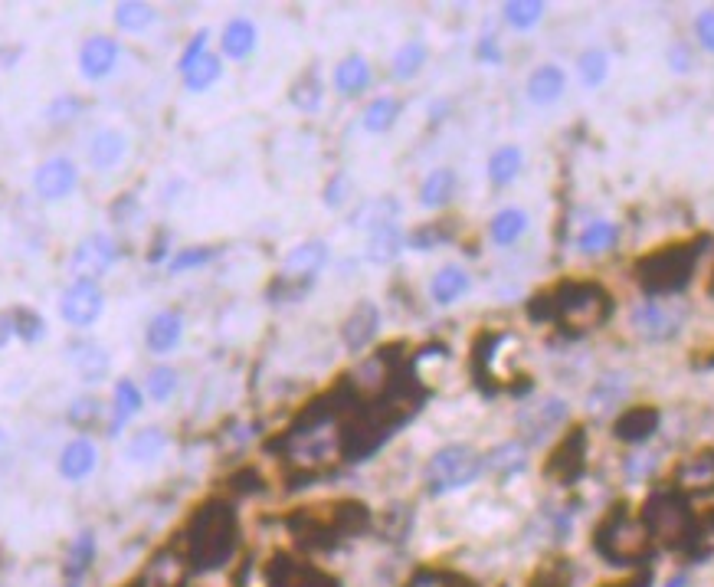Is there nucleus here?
<instances>
[{"label": "nucleus", "mask_w": 714, "mask_h": 587, "mask_svg": "<svg viewBox=\"0 0 714 587\" xmlns=\"http://www.w3.org/2000/svg\"><path fill=\"white\" fill-rule=\"evenodd\" d=\"M69 351V361H73L76 374L82 378V384H99L109 378L112 371V355L109 348L92 342V338H73V342L66 345Z\"/></svg>", "instance_id": "obj_10"}, {"label": "nucleus", "mask_w": 714, "mask_h": 587, "mask_svg": "<svg viewBox=\"0 0 714 587\" xmlns=\"http://www.w3.org/2000/svg\"><path fill=\"white\" fill-rule=\"evenodd\" d=\"M564 86H567V79H564L561 69L544 63L528 76V99L538 102V105H551V102H557L564 96Z\"/></svg>", "instance_id": "obj_25"}, {"label": "nucleus", "mask_w": 714, "mask_h": 587, "mask_svg": "<svg viewBox=\"0 0 714 587\" xmlns=\"http://www.w3.org/2000/svg\"><path fill=\"white\" fill-rule=\"evenodd\" d=\"M220 73H223V63H220V56L217 53H204L200 56V60L194 63V66H187L184 69V86H187V92H207L213 82L220 79Z\"/></svg>", "instance_id": "obj_32"}, {"label": "nucleus", "mask_w": 714, "mask_h": 587, "mask_svg": "<svg viewBox=\"0 0 714 587\" xmlns=\"http://www.w3.org/2000/svg\"><path fill=\"white\" fill-rule=\"evenodd\" d=\"M443 240H446V230L439 227V223H426V227H420V230L410 233V246H413V250H433V246L443 243Z\"/></svg>", "instance_id": "obj_46"}, {"label": "nucleus", "mask_w": 714, "mask_h": 587, "mask_svg": "<svg viewBox=\"0 0 714 587\" xmlns=\"http://www.w3.org/2000/svg\"><path fill=\"white\" fill-rule=\"evenodd\" d=\"M10 338H14V319H10V312L0 315V348H4Z\"/></svg>", "instance_id": "obj_53"}, {"label": "nucleus", "mask_w": 714, "mask_h": 587, "mask_svg": "<svg viewBox=\"0 0 714 587\" xmlns=\"http://www.w3.org/2000/svg\"><path fill=\"white\" fill-rule=\"evenodd\" d=\"M616 240V223H610V220H593V223H587V227L580 230V237H577V246L583 253H600V250H606V246H610Z\"/></svg>", "instance_id": "obj_40"}, {"label": "nucleus", "mask_w": 714, "mask_h": 587, "mask_svg": "<svg viewBox=\"0 0 714 587\" xmlns=\"http://www.w3.org/2000/svg\"><path fill=\"white\" fill-rule=\"evenodd\" d=\"M629 322H633V332H639L642 338L662 342V338L678 335V328H682V312L669 309L665 302H642L633 309V315H629Z\"/></svg>", "instance_id": "obj_8"}, {"label": "nucleus", "mask_w": 714, "mask_h": 587, "mask_svg": "<svg viewBox=\"0 0 714 587\" xmlns=\"http://www.w3.org/2000/svg\"><path fill=\"white\" fill-rule=\"evenodd\" d=\"M711 292H714V283H711Z\"/></svg>", "instance_id": "obj_56"}, {"label": "nucleus", "mask_w": 714, "mask_h": 587, "mask_svg": "<svg viewBox=\"0 0 714 587\" xmlns=\"http://www.w3.org/2000/svg\"><path fill=\"white\" fill-rule=\"evenodd\" d=\"M377 328H380L377 305L364 299V302H357L348 319H344V325H341V342H344V348H348V351H364L367 345L374 342Z\"/></svg>", "instance_id": "obj_13"}, {"label": "nucleus", "mask_w": 714, "mask_h": 587, "mask_svg": "<svg viewBox=\"0 0 714 587\" xmlns=\"http://www.w3.org/2000/svg\"><path fill=\"white\" fill-rule=\"evenodd\" d=\"M207 43H210V30H197L194 37H190V43L184 46L181 60H177V69H181V73H184L187 66H194V63L200 60V56L207 53Z\"/></svg>", "instance_id": "obj_45"}, {"label": "nucleus", "mask_w": 714, "mask_h": 587, "mask_svg": "<svg viewBox=\"0 0 714 587\" xmlns=\"http://www.w3.org/2000/svg\"><path fill=\"white\" fill-rule=\"evenodd\" d=\"M371 86V63L361 53H351L335 66V89L341 96H361Z\"/></svg>", "instance_id": "obj_23"}, {"label": "nucleus", "mask_w": 714, "mask_h": 587, "mask_svg": "<svg viewBox=\"0 0 714 587\" xmlns=\"http://www.w3.org/2000/svg\"><path fill=\"white\" fill-rule=\"evenodd\" d=\"M698 253V246H665V250L639 260L636 276L642 289L652 292V296H672V292L685 289L688 279H692Z\"/></svg>", "instance_id": "obj_3"}, {"label": "nucleus", "mask_w": 714, "mask_h": 587, "mask_svg": "<svg viewBox=\"0 0 714 587\" xmlns=\"http://www.w3.org/2000/svg\"><path fill=\"white\" fill-rule=\"evenodd\" d=\"M695 33H698L701 46H705L708 53H714V10H701L695 20Z\"/></svg>", "instance_id": "obj_48"}, {"label": "nucleus", "mask_w": 714, "mask_h": 587, "mask_svg": "<svg viewBox=\"0 0 714 587\" xmlns=\"http://www.w3.org/2000/svg\"><path fill=\"white\" fill-rule=\"evenodd\" d=\"M79 187V168L73 158L66 155H56V158H46L37 171H33V191L43 201H66Z\"/></svg>", "instance_id": "obj_7"}, {"label": "nucleus", "mask_w": 714, "mask_h": 587, "mask_svg": "<svg viewBox=\"0 0 714 587\" xmlns=\"http://www.w3.org/2000/svg\"><path fill=\"white\" fill-rule=\"evenodd\" d=\"M105 312V292L95 279H73L59 292V315L73 328H92Z\"/></svg>", "instance_id": "obj_5"}, {"label": "nucleus", "mask_w": 714, "mask_h": 587, "mask_svg": "<svg viewBox=\"0 0 714 587\" xmlns=\"http://www.w3.org/2000/svg\"><path fill=\"white\" fill-rule=\"evenodd\" d=\"M213 256H217V250H213V246H187V250H177L171 260H168V273H171V276L190 273V269L207 266Z\"/></svg>", "instance_id": "obj_43"}, {"label": "nucleus", "mask_w": 714, "mask_h": 587, "mask_svg": "<svg viewBox=\"0 0 714 587\" xmlns=\"http://www.w3.org/2000/svg\"><path fill=\"white\" fill-rule=\"evenodd\" d=\"M403 250V233L397 227V220L394 223H380V227H374L371 233H367V250L364 256L371 260L374 266H387V263H394L397 256Z\"/></svg>", "instance_id": "obj_20"}, {"label": "nucleus", "mask_w": 714, "mask_h": 587, "mask_svg": "<svg viewBox=\"0 0 714 587\" xmlns=\"http://www.w3.org/2000/svg\"><path fill=\"white\" fill-rule=\"evenodd\" d=\"M407 587H452V578L449 574H439V571H423V574H416Z\"/></svg>", "instance_id": "obj_50"}, {"label": "nucleus", "mask_w": 714, "mask_h": 587, "mask_svg": "<svg viewBox=\"0 0 714 587\" xmlns=\"http://www.w3.org/2000/svg\"><path fill=\"white\" fill-rule=\"evenodd\" d=\"M79 112H82V102L73 96V92H63V96H56L50 105H46V119H50L53 125H69V122H76V119H79Z\"/></svg>", "instance_id": "obj_44"}, {"label": "nucleus", "mask_w": 714, "mask_h": 587, "mask_svg": "<svg viewBox=\"0 0 714 587\" xmlns=\"http://www.w3.org/2000/svg\"><path fill=\"white\" fill-rule=\"evenodd\" d=\"M7 450H10V437H7V430L0 427V466L7 463Z\"/></svg>", "instance_id": "obj_54"}, {"label": "nucleus", "mask_w": 714, "mask_h": 587, "mask_svg": "<svg viewBox=\"0 0 714 587\" xmlns=\"http://www.w3.org/2000/svg\"><path fill=\"white\" fill-rule=\"evenodd\" d=\"M164 450H168V433L161 427H141L138 433H132V440H128L125 456L132 463H154Z\"/></svg>", "instance_id": "obj_26"}, {"label": "nucleus", "mask_w": 714, "mask_h": 587, "mask_svg": "<svg viewBox=\"0 0 714 587\" xmlns=\"http://www.w3.org/2000/svg\"><path fill=\"white\" fill-rule=\"evenodd\" d=\"M583 456H587V440H583L580 430H574V433H570V437L554 450L547 473H551V476L557 473V479L570 483V479H577V476L583 473Z\"/></svg>", "instance_id": "obj_19"}, {"label": "nucleus", "mask_w": 714, "mask_h": 587, "mask_svg": "<svg viewBox=\"0 0 714 587\" xmlns=\"http://www.w3.org/2000/svg\"><path fill=\"white\" fill-rule=\"evenodd\" d=\"M426 63V43L423 40H407L400 43V50L394 53V76L397 79H413Z\"/></svg>", "instance_id": "obj_36"}, {"label": "nucleus", "mask_w": 714, "mask_h": 587, "mask_svg": "<svg viewBox=\"0 0 714 587\" xmlns=\"http://www.w3.org/2000/svg\"><path fill=\"white\" fill-rule=\"evenodd\" d=\"M642 548H646V538L636 528V522L629 519H616L610 525V542L603 545L606 555H613L616 561H626V558H636L642 555Z\"/></svg>", "instance_id": "obj_24"}, {"label": "nucleus", "mask_w": 714, "mask_h": 587, "mask_svg": "<svg viewBox=\"0 0 714 587\" xmlns=\"http://www.w3.org/2000/svg\"><path fill=\"white\" fill-rule=\"evenodd\" d=\"M321 92H325V89H321L318 73H315V69H308V73L292 86V96H289V99H292L295 109L318 112V109H321Z\"/></svg>", "instance_id": "obj_39"}, {"label": "nucleus", "mask_w": 714, "mask_h": 587, "mask_svg": "<svg viewBox=\"0 0 714 587\" xmlns=\"http://www.w3.org/2000/svg\"><path fill=\"white\" fill-rule=\"evenodd\" d=\"M141 404H145V394H141V387L132 381V378H122L115 381V391H112V424H109V437H118L128 420H132Z\"/></svg>", "instance_id": "obj_17"}, {"label": "nucleus", "mask_w": 714, "mask_h": 587, "mask_svg": "<svg viewBox=\"0 0 714 587\" xmlns=\"http://www.w3.org/2000/svg\"><path fill=\"white\" fill-rule=\"evenodd\" d=\"M528 230V214L521 207H505L492 217V240L498 246H511L525 237Z\"/></svg>", "instance_id": "obj_29"}, {"label": "nucleus", "mask_w": 714, "mask_h": 587, "mask_svg": "<svg viewBox=\"0 0 714 587\" xmlns=\"http://www.w3.org/2000/svg\"><path fill=\"white\" fill-rule=\"evenodd\" d=\"M469 286H472V279H469L466 269L456 266V263H446V266L433 276L430 296H433L436 305H452V302H459L462 296H466Z\"/></svg>", "instance_id": "obj_22"}, {"label": "nucleus", "mask_w": 714, "mask_h": 587, "mask_svg": "<svg viewBox=\"0 0 714 587\" xmlns=\"http://www.w3.org/2000/svg\"><path fill=\"white\" fill-rule=\"evenodd\" d=\"M525 460H528V446L518 440H508L485 456V466L498 469V473H518V469H525Z\"/></svg>", "instance_id": "obj_35"}, {"label": "nucleus", "mask_w": 714, "mask_h": 587, "mask_svg": "<svg viewBox=\"0 0 714 587\" xmlns=\"http://www.w3.org/2000/svg\"><path fill=\"white\" fill-rule=\"evenodd\" d=\"M10 319H14V335L20 338V342H40V338L46 335V322H43V315L37 309H30V305H17L14 312H10Z\"/></svg>", "instance_id": "obj_38"}, {"label": "nucleus", "mask_w": 714, "mask_h": 587, "mask_svg": "<svg viewBox=\"0 0 714 587\" xmlns=\"http://www.w3.org/2000/svg\"><path fill=\"white\" fill-rule=\"evenodd\" d=\"M95 417H99V401H95V397H79V401H73V407H69V424L76 427H89Z\"/></svg>", "instance_id": "obj_47"}, {"label": "nucleus", "mask_w": 714, "mask_h": 587, "mask_svg": "<svg viewBox=\"0 0 714 587\" xmlns=\"http://www.w3.org/2000/svg\"><path fill=\"white\" fill-rule=\"evenodd\" d=\"M613 305L606 299V292L593 283H564L554 289L551 302V319H567L570 325H600Z\"/></svg>", "instance_id": "obj_4"}, {"label": "nucleus", "mask_w": 714, "mask_h": 587, "mask_svg": "<svg viewBox=\"0 0 714 587\" xmlns=\"http://www.w3.org/2000/svg\"><path fill=\"white\" fill-rule=\"evenodd\" d=\"M685 581H688V578H685V574H682V578H675V581H669V587H682Z\"/></svg>", "instance_id": "obj_55"}, {"label": "nucleus", "mask_w": 714, "mask_h": 587, "mask_svg": "<svg viewBox=\"0 0 714 587\" xmlns=\"http://www.w3.org/2000/svg\"><path fill=\"white\" fill-rule=\"evenodd\" d=\"M397 115H400V102L394 96H377L374 102H367V109L361 115V122L367 132H390V125L397 122Z\"/></svg>", "instance_id": "obj_33"}, {"label": "nucleus", "mask_w": 714, "mask_h": 587, "mask_svg": "<svg viewBox=\"0 0 714 587\" xmlns=\"http://www.w3.org/2000/svg\"><path fill=\"white\" fill-rule=\"evenodd\" d=\"M128 155V135L122 128H99L89 142V164L95 171H112Z\"/></svg>", "instance_id": "obj_16"}, {"label": "nucleus", "mask_w": 714, "mask_h": 587, "mask_svg": "<svg viewBox=\"0 0 714 587\" xmlns=\"http://www.w3.org/2000/svg\"><path fill=\"white\" fill-rule=\"evenodd\" d=\"M521 164H525V155H521V148H518V145H502V148H495V151H492V158H489V181L498 184V187L511 184V181L518 178Z\"/></svg>", "instance_id": "obj_30"}, {"label": "nucleus", "mask_w": 714, "mask_h": 587, "mask_svg": "<svg viewBox=\"0 0 714 587\" xmlns=\"http://www.w3.org/2000/svg\"><path fill=\"white\" fill-rule=\"evenodd\" d=\"M177 384H181V378H177V371L171 365H154L148 371L145 394L151 397L154 404H164V401H171V397H174Z\"/></svg>", "instance_id": "obj_37"}, {"label": "nucleus", "mask_w": 714, "mask_h": 587, "mask_svg": "<svg viewBox=\"0 0 714 587\" xmlns=\"http://www.w3.org/2000/svg\"><path fill=\"white\" fill-rule=\"evenodd\" d=\"M669 63L675 73H688L692 69V53H688V46L685 43H675L672 50H669Z\"/></svg>", "instance_id": "obj_51"}, {"label": "nucleus", "mask_w": 714, "mask_h": 587, "mask_svg": "<svg viewBox=\"0 0 714 587\" xmlns=\"http://www.w3.org/2000/svg\"><path fill=\"white\" fill-rule=\"evenodd\" d=\"M452 194H456V171L452 168H436L426 174L420 184V204L430 210L446 207L452 201Z\"/></svg>", "instance_id": "obj_27"}, {"label": "nucleus", "mask_w": 714, "mask_h": 587, "mask_svg": "<svg viewBox=\"0 0 714 587\" xmlns=\"http://www.w3.org/2000/svg\"><path fill=\"white\" fill-rule=\"evenodd\" d=\"M577 69H580L583 86H603V79L610 76V56L603 50H587V53H580Z\"/></svg>", "instance_id": "obj_42"}, {"label": "nucleus", "mask_w": 714, "mask_h": 587, "mask_svg": "<svg viewBox=\"0 0 714 587\" xmlns=\"http://www.w3.org/2000/svg\"><path fill=\"white\" fill-rule=\"evenodd\" d=\"M236 548V519L226 506H204L187 528V558L197 568H220Z\"/></svg>", "instance_id": "obj_1"}, {"label": "nucleus", "mask_w": 714, "mask_h": 587, "mask_svg": "<svg viewBox=\"0 0 714 587\" xmlns=\"http://www.w3.org/2000/svg\"><path fill=\"white\" fill-rule=\"evenodd\" d=\"M95 561V535L92 532H79L69 545V555H66V581L69 587H79L82 578L89 574Z\"/></svg>", "instance_id": "obj_28"}, {"label": "nucleus", "mask_w": 714, "mask_h": 587, "mask_svg": "<svg viewBox=\"0 0 714 587\" xmlns=\"http://www.w3.org/2000/svg\"><path fill=\"white\" fill-rule=\"evenodd\" d=\"M485 466V456L469 443H449L443 450L430 456V463L423 469V483L433 496H446V492L466 489L475 483Z\"/></svg>", "instance_id": "obj_2"}, {"label": "nucleus", "mask_w": 714, "mask_h": 587, "mask_svg": "<svg viewBox=\"0 0 714 587\" xmlns=\"http://www.w3.org/2000/svg\"><path fill=\"white\" fill-rule=\"evenodd\" d=\"M400 214V204L394 201V197H377V201H367L357 214L351 217L354 227H367V233H371L374 227H380V223H394Z\"/></svg>", "instance_id": "obj_34"}, {"label": "nucleus", "mask_w": 714, "mask_h": 587, "mask_svg": "<svg viewBox=\"0 0 714 587\" xmlns=\"http://www.w3.org/2000/svg\"><path fill=\"white\" fill-rule=\"evenodd\" d=\"M118 66V40L105 37V33H95L86 37L79 46V73L89 82H102L105 76H112V69Z\"/></svg>", "instance_id": "obj_9"}, {"label": "nucleus", "mask_w": 714, "mask_h": 587, "mask_svg": "<svg viewBox=\"0 0 714 587\" xmlns=\"http://www.w3.org/2000/svg\"><path fill=\"white\" fill-rule=\"evenodd\" d=\"M502 14H505V20L515 30H531L534 23H541L544 4H538V0H534V4H531V0H511V4L502 7Z\"/></svg>", "instance_id": "obj_41"}, {"label": "nucleus", "mask_w": 714, "mask_h": 587, "mask_svg": "<svg viewBox=\"0 0 714 587\" xmlns=\"http://www.w3.org/2000/svg\"><path fill=\"white\" fill-rule=\"evenodd\" d=\"M564 417H567V404L561 397H541L538 404H531L525 414H521L518 424L531 443H538L544 437H551V433L564 424Z\"/></svg>", "instance_id": "obj_12"}, {"label": "nucleus", "mask_w": 714, "mask_h": 587, "mask_svg": "<svg viewBox=\"0 0 714 587\" xmlns=\"http://www.w3.org/2000/svg\"><path fill=\"white\" fill-rule=\"evenodd\" d=\"M158 20V10L151 4H141V0H122L115 7V27L128 33H145L151 23Z\"/></svg>", "instance_id": "obj_31"}, {"label": "nucleus", "mask_w": 714, "mask_h": 587, "mask_svg": "<svg viewBox=\"0 0 714 587\" xmlns=\"http://www.w3.org/2000/svg\"><path fill=\"white\" fill-rule=\"evenodd\" d=\"M328 263V243L325 240H305L299 246H292L289 256L282 260L285 279H299V283H315V276L321 273V266Z\"/></svg>", "instance_id": "obj_11"}, {"label": "nucleus", "mask_w": 714, "mask_h": 587, "mask_svg": "<svg viewBox=\"0 0 714 587\" xmlns=\"http://www.w3.org/2000/svg\"><path fill=\"white\" fill-rule=\"evenodd\" d=\"M475 53H479V60H485V63H498V60H502V50H498V43H495L492 37H482V40H479V50H475Z\"/></svg>", "instance_id": "obj_52"}, {"label": "nucleus", "mask_w": 714, "mask_h": 587, "mask_svg": "<svg viewBox=\"0 0 714 587\" xmlns=\"http://www.w3.org/2000/svg\"><path fill=\"white\" fill-rule=\"evenodd\" d=\"M115 263H118V243L102 230H95L86 240H79L73 250V260H69L76 279H95V283H99V276L109 273Z\"/></svg>", "instance_id": "obj_6"}, {"label": "nucleus", "mask_w": 714, "mask_h": 587, "mask_svg": "<svg viewBox=\"0 0 714 587\" xmlns=\"http://www.w3.org/2000/svg\"><path fill=\"white\" fill-rule=\"evenodd\" d=\"M184 338V315L174 309L158 312L145 328V345L151 355H171Z\"/></svg>", "instance_id": "obj_15"}, {"label": "nucleus", "mask_w": 714, "mask_h": 587, "mask_svg": "<svg viewBox=\"0 0 714 587\" xmlns=\"http://www.w3.org/2000/svg\"><path fill=\"white\" fill-rule=\"evenodd\" d=\"M659 410L656 407H649V404H642V407H629L626 414H620V420L613 424L616 430V437L626 440V443H642V440H649L652 433L659 430Z\"/></svg>", "instance_id": "obj_18"}, {"label": "nucleus", "mask_w": 714, "mask_h": 587, "mask_svg": "<svg viewBox=\"0 0 714 587\" xmlns=\"http://www.w3.org/2000/svg\"><path fill=\"white\" fill-rule=\"evenodd\" d=\"M344 194H348V174H335L331 184L325 187V204L328 207H341L344 204Z\"/></svg>", "instance_id": "obj_49"}, {"label": "nucleus", "mask_w": 714, "mask_h": 587, "mask_svg": "<svg viewBox=\"0 0 714 587\" xmlns=\"http://www.w3.org/2000/svg\"><path fill=\"white\" fill-rule=\"evenodd\" d=\"M95 466H99V450L89 437H73L59 450V476L69 483H82L95 473Z\"/></svg>", "instance_id": "obj_14"}, {"label": "nucleus", "mask_w": 714, "mask_h": 587, "mask_svg": "<svg viewBox=\"0 0 714 587\" xmlns=\"http://www.w3.org/2000/svg\"><path fill=\"white\" fill-rule=\"evenodd\" d=\"M256 43H259V33L249 17H233L223 27L220 46H223V56H230V60H246V56L256 50Z\"/></svg>", "instance_id": "obj_21"}]
</instances>
